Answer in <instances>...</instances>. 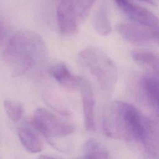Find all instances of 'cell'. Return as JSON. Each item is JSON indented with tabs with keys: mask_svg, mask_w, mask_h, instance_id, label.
<instances>
[{
	"mask_svg": "<svg viewBox=\"0 0 159 159\" xmlns=\"http://www.w3.org/2000/svg\"><path fill=\"white\" fill-rule=\"evenodd\" d=\"M6 29L4 26V25L2 24V22L0 20V46L2 45V43H3L5 37H6Z\"/></svg>",
	"mask_w": 159,
	"mask_h": 159,
	"instance_id": "2e32d148",
	"label": "cell"
},
{
	"mask_svg": "<svg viewBox=\"0 0 159 159\" xmlns=\"http://www.w3.org/2000/svg\"><path fill=\"white\" fill-rule=\"evenodd\" d=\"M131 55L135 61L148 66L159 75V56L158 55L145 50H134Z\"/></svg>",
	"mask_w": 159,
	"mask_h": 159,
	"instance_id": "7c38bea8",
	"label": "cell"
},
{
	"mask_svg": "<svg viewBox=\"0 0 159 159\" xmlns=\"http://www.w3.org/2000/svg\"><path fill=\"white\" fill-rule=\"evenodd\" d=\"M31 124L34 129L48 138L63 137L74 131V127L71 124L62 120L44 108H38L34 111Z\"/></svg>",
	"mask_w": 159,
	"mask_h": 159,
	"instance_id": "5b68a950",
	"label": "cell"
},
{
	"mask_svg": "<svg viewBox=\"0 0 159 159\" xmlns=\"http://www.w3.org/2000/svg\"><path fill=\"white\" fill-rule=\"evenodd\" d=\"M79 89L82 99L85 129L88 131H94L96 130L94 118L95 99L93 88L88 81L83 79Z\"/></svg>",
	"mask_w": 159,
	"mask_h": 159,
	"instance_id": "52a82bcc",
	"label": "cell"
},
{
	"mask_svg": "<svg viewBox=\"0 0 159 159\" xmlns=\"http://www.w3.org/2000/svg\"><path fill=\"white\" fill-rule=\"evenodd\" d=\"M94 0H61L57 9L60 32L65 36L77 34L79 26L88 16Z\"/></svg>",
	"mask_w": 159,
	"mask_h": 159,
	"instance_id": "277c9868",
	"label": "cell"
},
{
	"mask_svg": "<svg viewBox=\"0 0 159 159\" xmlns=\"http://www.w3.org/2000/svg\"><path fill=\"white\" fill-rule=\"evenodd\" d=\"M3 106L7 116L11 120L18 122L20 120L23 114V107L21 104L7 99L4 101Z\"/></svg>",
	"mask_w": 159,
	"mask_h": 159,
	"instance_id": "9a60e30c",
	"label": "cell"
},
{
	"mask_svg": "<svg viewBox=\"0 0 159 159\" xmlns=\"http://www.w3.org/2000/svg\"><path fill=\"white\" fill-rule=\"evenodd\" d=\"M47 49L42 38L30 30L16 32L9 40L4 58L12 76L24 75L46 59Z\"/></svg>",
	"mask_w": 159,
	"mask_h": 159,
	"instance_id": "7a4b0ae2",
	"label": "cell"
},
{
	"mask_svg": "<svg viewBox=\"0 0 159 159\" xmlns=\"http://www.w3.org/2000/svg\"><path fill=\"white\" fill-rule=\"evenodd\" d=\"M145 146L153 152L159 148V118L148 120V135Z\"/></svg>",
	"mask_w": 159,
	"mask_h": 159,
	"instance_id": "5bb4252c",
	"label": "cell"
},
{
	"mask_svg": "<svg viewBox=\"0 0 159 159\" xmlns=\"http://www.w3.org/2000/svg\"><path fill=\"white\" fill-rule=\"evenodd\" d=\"M102 128L109 137L124 141L145 143L148 134V119L133 105L115 101L105 109Z\"/></svg>",
	"mask_w": 159,
	"mask_h": 159,
	"instance_id": "6da1fadb",
	"label": "cell"
},
{
	"mask_svg": "<svg viewBox=\"0 0 159 159\" xmlns=\"http://www.w3.org/2000/svg\"><path fill=\"white\" fill-rule=\"evenodd\" d=\"M48 73L55 81L65 88L70 90L79 89L83 78L73 75L63 63L51 66Z\"/></svg>",
	"mask_w": 159,
	"mask_h": 159,
	"instance_id": "ba28073f",
	"label": "cell"
},
{
	"mask_svg": "<svg viewBox=\"0 0 159 159\" xmlns=\"http://www.w3.org/2000/svg\"><path fill=\"white\" fill-rule=\"evenodd\" d=\"M32 125L23 124L17 129L19 140L26 150L35 153L42 151L43 143Z\"/></svg>",
	"mask_w": 159,
	"mask_h": 159,
	"instance_id": "9c48e42d",
	"label": "cell"
},
{
	"mask_svg": "<svg viewBox=\"0 0 159 159\" xmlns=\"http://www.w3.org/2000/svg\"><path fill=\"white\" fill-rule=\"evenodd\" d=\"M141 84L143 93L149 104L159 111V79L146 75L142 78Z\"/></svg>",
	"mask_w": 159,
	"mask_h": 159,
	"instance_id": "30bf717a",
	"label": "cell"
},
{
	"mask_svg": "<svg viewBox=\"0 0 159 159\" xmlns=\"http://www.w3.org/2000/svg\"><path fill=\"white\" fill-rule=\"evenodd\" d=\"M93 26L95 30L101 35H108L111 31V25L106 9L101 7L93 18Z\"/></svg>",
	"mask_w": 159,
	"mask_h": 159,
	"instance_id": "4fadbf2b",
	"label": "cell"
},
{
	"mask_svg": "<svg viewBox=\"0 0 159 159\" xmlns=\"http://www.w3.org/2000/svg\"><path fill=\"white\" fill-rule=\"evenodd\" d=\"M83 153L85 158H109L110 157L106 148L94 139L86 140L83 144Z\"/></svg>",
	"mask_w": 159,
	"mask_h": 159,
	"instance_id": "8fae6325",
	"label": "cell"
},
{
	"mask_svg": "<svg viewBox=\"0 0 159 159\" xmlns=\"http://www.w3.org/2000/svg\"><path fill=\"white\" fill-rule=\"evenodd\" d=\"M117 30L124 39L134 45H145L157 42V38L152 31L137 24H121L118 25Z\"/></svg>",
	"mask_w": 159,
	"mask_h": 159,
	"instance_id": "8992f818",
	"label": "cell"
},
{
	"mask_svg": "<svg viewBox=\"0 0 159 159\" xmlns=\"http://www.w3.org/2000/svg\"><path fill=\"white\" fill-rule=\"evenodd\" d=\"M78 59L95 78L102 89L107 91L114 89L118 80L117 69L106 53L98 48L89 47L79 53Z\"/></svg>",
	"mask_w": 159,
	"mask_h": 159,
	"instance_id": "3957f363",
	"label": "cell"
}]
</instances>
